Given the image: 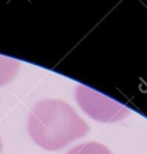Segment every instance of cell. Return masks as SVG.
<instances>
[{
	"mask_svg": "<svg viewBox=\"0 0 147 154\" xmlns=\"http://www.w3.org/2000/svg\"><path fill=\"white\" fill-rule=\"evenodd\" d=\"M75 95L82 111L96 122H118L127 118L130 113V109L123 103L83 84L77 87Z\"/></svg>",
	"mask_w": 147,
	"mask_h": 154,
	"instance_id": "7a4b0ae2",
	"label": "cell"
},
{
	"mask_svg": "<svg viewBox=\"0 0 147 154\" xmlns=\"http://www.w3.org/2000/svg\"><path fill=\"white\" fill-rule=\"evenodd\" d=\"M19 61L0 54V87L11 82L19 71Z\"/></svg>",
	"mask_w": 147,
	"mask_h": 154,
	"instance_id": "3957f363",
	"label": "cell"
},
{
	"mask_svg": "<svg viewBox=\"0 0 147 154\" xmlns=\"http://www.w3.org/2000/svg\"><path fill=\"white\" fill-rule=\"evenodd\" d=\"M66 154H112L107 147L99 142L81 143L71 148Z\"/></svg>",
	"mask_w": 147,
	"mask_h": 154,
	"instance_id": "277c9868",
	"label": "cell"
},
{
	"mask_svg": "<svg viewBox=\"0 0 147 154\" xmlns=\"http://www.w3.org/2000/svg\"><path fill=\"white\" fill-rule=\"evenodd\" d=\"M88 124L65 101L46 99L36 102L28 118L31 140L43 149L59 150L88 132Z\"/></svg>",
	"mask_w": 147,
	"mask_h": 154,
	"instance_id": "6da1fadb",
	"label": "cell"
},
{
	"mask_svg": "<svg viewBox=\"0 0 147 154\" xmlns=\"http://www.w3.org/2000/svg\"><path fill=\"white\" fill-rule=\"evenodd\" d=\"M1 148H2V143H1V138H0V153H1Z\"/></svg>",
	"mask_w": 147,
	"mask_h": 154,
	"instance_id": "5b68a950",
	"label": "cell"
}]
</instances>
